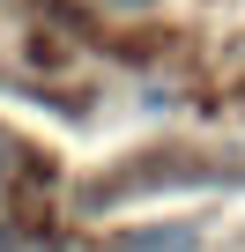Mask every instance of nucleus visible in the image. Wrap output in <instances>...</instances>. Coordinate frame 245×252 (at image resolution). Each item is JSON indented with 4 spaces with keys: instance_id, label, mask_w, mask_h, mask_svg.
<instances>
[{
    "instance_id": "1",
    "label": "nucleus",
    "mask_w": 245,
    "mask_h": 252,
    "mask_svg": "<svg viewBox=\"0 0 245 252\" xmlns=\"http://www.w3.org/2000/svg\"><path fill=\"white\" fill-rule=\"evenodd\" d=\"M111 252H201V230L193 222H149V230H127Z\"/></svg>"
}]
</instances>
